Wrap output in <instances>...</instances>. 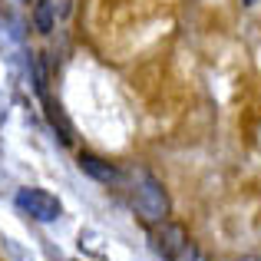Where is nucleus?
<instances>
[{
	"mask_svg": "<svg viewBox=\"0 0 261 261\" xmlns=\"http://www.w3.org/2000/svg\"><path fill=\"white\" fill-rule=\"evenodd\" d=\"M136 208H139L146 225H159L169 218V195L155 175L139 172V182H136Z\"/></svg>",
	"mask_w": 261,
	"mask_h": 261,
	"instance_id": "1",
	"label": "nucleus"
},
{
	"mask_svg": "<svg viewBox=\"0 0 261 261\" xmlns=\"http://www.w3.org/2000/svg\"><path fill=\"white\" fill-rule=\"evenodd\" d=\"M13 202H17V208L23 212V215H30L33 222H57V218L63 215L60 198L46 189H20L17 195H13Z\"/></svg>",
	"mask_w": 261,
	"mask_h": 261,
	"instance_id": "2",
	"label": "nucleus"
},
{
	"mask_svg": "<svg viewBox=\"0 0 261 261\" xmlns=\"http://www.w3.org/2000/svg\"><path fill=\"white\" fill-rule=\"evenodd\" d=\"M149 242H152V251L159 258L178 261L182 251L189 248V231H185L182 225H175V222H159L152 228V235H149Z\"/></svg>",
	"mask_w": 261,
	"mask_h": 261,
	"instance_id": "3",
	"label": "nucleus"
},
{
	"mask_svg": "<svg viewBox=\"0 0 261 261\" xmlns=\"http://www.w3.org/2000/svg\"><path fill=\"white\" fill-rule=\"evenodd\" d=\"M76 166L83 169L89 178H96V182H102V185H116V182H119V169H116L113 162H106V159H99V155H93V152H80Z\"/></svg>",
	"mask_w": 261,
	"mask_h": 261,
	"instance_id": "4",
	"label": "nucleus"
},
{
	"mask_svg": "<svg viewBox=\"0 0 261 261\" xmlns=\"http://www.w3.org/2000/svg\"><path fill=\"white\" fill-rule=\"evenodd\" d=\"M33 27H37V33H53V27H57V4L53 0H37Z\"/></svg>",
	"mask_w": 261,
	"mask_h": 261,
	"instance_id": "5",
	"label": "nucleus"
},
{
	"mask_svg": "<svg viewBox=\"0 0 261 261\" xmlns=\"http://www.w3.org/2000/svg\"><path fill=\"white\" fill-rule=\"evenodd\" d=\"M178 261H212V258L205 255L202 248H195V245H189V248L182 251V258H178Z\"/></svg>",
	"mask_w": 261,
	"mask_h": 261,
	"instance_id": "6",
	"label": "nucleus"
},
{
	"mask_svg": "<svg viewBox=\"0 0 261 261\" xmlns=\"http://www.w3.org/2000/svg\"><path fill=\"white\" fill-rule=\"evenodd\" d=\"M242 4H245V7H255V4H258V0H242Z\"/></svg>",
	"mask_w": 261,
	"mask_h": 261,
	"instance_id": "7",
	"label": "nucleus"
},
{
	"mask_svg": "<svg viewBox=\"0 0 261 261\" xmlns=\"http://www.w3.org/2000/svg\"><path fill=\"white\" fill-rule=\"evenodd\" d=\"M235 261H261V258H235Z\"/></svg>",
	"mask_w": 261,
	"mask_h": 261,
	"instance_id": "8",
	"label": "nucleus"
},
{
	"mask_svg": "<svg viewBox=\"0 0 261 261\" xmlns=\"http://www.w3.org/2000/svg\"><path fill=\"white\" fill-rule=\"evenodd\" d=\"M23 4H30V0H23Z\"/></svg>",
	"mask_w": 261,
	"mask_h": 261,
	"instance_id": "9",
	"label": "nucleus"
}]
</instances>
